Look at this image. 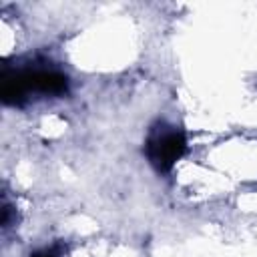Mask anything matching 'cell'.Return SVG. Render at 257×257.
<instances>
[{
	"instance_id": "6da1fadb",
	"label": "cell",
	"mask_w": 257,
	"mask_h": 257,
	"mask_svg": "<svg viewBox=\"0 0 257 257\" xmlns=\"http://www.w3.org/2000/svg\"><path fill=\"white\" fill-rule=\"evenodd\" d=\"M185 151H187V141L181 131H167L155 135L147 143V157L151 165L161 173L171 171L173 165L185 155Z\"/></svg>"
},
{
	"instance_id": "7a4b0ae2",
	"label": "cell",
	"mask_w": 257,
	"mask_h": 257,
	"mask_svg": "<svg viewBox=\"0 0 257 257\" xmlns=\"http://www.w3.org/2000/svg\"><path fill=\"white\" fill-rule=\"evenodd\" d=\"M22 88L46 94H62L68 88V78L56 70H16Z\"/></svg>"
},
{
	"instance_id": "3957f363",
	"label": "cell",
	"mask_w": 257,
	"mask_h": 257,
	"mask_svg": "<svg viewBox=\"0 0 257 257\" xmlns=\"http://www.w3.org/2000/svg\"><path fill=\"white\" fill-rule=\"evenodd\" d=\"M30 257H54V255H50V253H34Z\"/></svg>"
}]
</instances>
